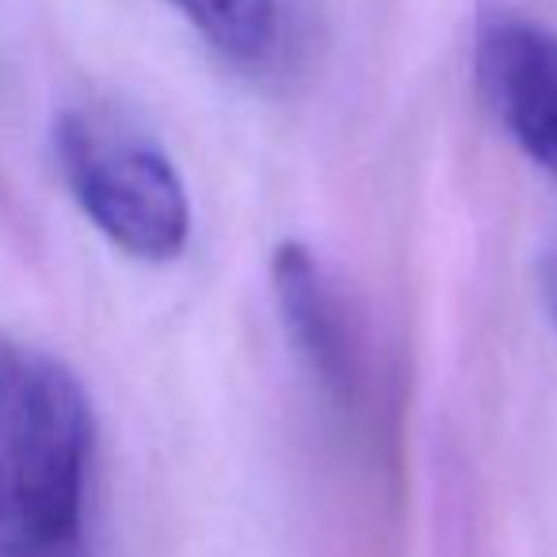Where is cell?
I'll return each instance as SVG.
<instances>
[{
  "mask_svg": "<svg viewBox=\"0 0 557 557\" xmlns=\"http://www.w3.org/2000/svg\"><path fill=\"white\" fill-rule=\"evenodd\" d=\"M96 417L50 351L0 336V557H85Z\"/></svg>",
  "mask_w": 557,
  "mask_h": 557,
  "instance_id": "6da1fadb",
  "label": "cell"
},
{
  "mask_svg": "<svg viewBox=\"0 0 557 557\" xmlns=\"http://www.w3.org/2000/svg\"><path fill=\"white\" fill-rule=\"evenodd\" d=\"M65 184L92 225L134 260L164 263L187 248L184 180L141 126L111 108H70L54 126Z\"/></svg>",
  "mask_w": 557,
  "mask_h": 557,
  "instance_id": "7a4b0ae2",
  "label": "cell"
},
{
  "mask_svg": "<svg viewBox=\"0 0 557 557\" xmlns=\"http://www.w3.org/2000/svg\"><path fill=\"white\" fill-rule=\"evenodd\" d=\"M473 65L511 141L557 180V32L531 16L493 12L478 24Z\"/></svg>",
  "mask_w": 557,
  "mask_h": 557,
  "instance_id": "3957f363",
  "label": "cell"
},
{
  "mask_svg": "<svg viewBox=\"0 0 557 557\" xmlns=\"http://www.w3.org/2000/svg\"><path fill=\"white\" fill-rule=\"evenodd\" d=\"M271 295L313 379L341 401H351L359 394V341L348 306L318 256L298 240H283L271 256Z\"/></svg>",
  "mask_w": 557,
  "mask_h": 557,
  "instance_id": "277c9868",
  "label": "cell"
},
{
  "mask_svg": "<svg viewBox=\"0 0 557 557\" xmlns=\"http://www.w3.org/2000/svg\"><path fill=\"white\" fill-rule=\"evenodd\" d=\"M222 58L260 65L278 42V0H172Z\"/></svg>",
  "mask_w": 557,
  "mask_h": 557,
  "instance_id": "5b68a950",
  "label": "cell"
},
{
  "mask_svg": "<svg viewBox=\"0 0 557 557\" xmlns=\"http://www.w3.org/2000/svg\"><path fill=\"white\" fill-rule=\"evenodd\" d=\"M539 295L549 313V325H554V333H557V233L539 252Z\"/></svg>",
  "mask_w": 557,
  "mask_h": 557,
  "instance_id": "8992f818",
  "label": "cell"
}]
</instances>
